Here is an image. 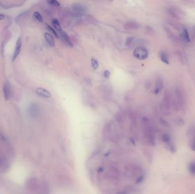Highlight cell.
Returning <instances> with one entry per match:
<instances>
[{
    "mask_svg": "<svg viewBox=\"0 0 195 194\" xmlns=\"http://www.w3.org/2000/svg\"><path fill=\"white\" fill-rule=\"evenodd\" d=\"M167 13L171 18H174L175 20H182L186 16V13L184 10L174 6L168 8Z\"/></svg>",
    "mask_w": 195,
    "mask_h": 194,
    "instance_id": "obj_1",
    "label": "cell"
},
{
    "mask_svg": "<svg viewBox=\"0 0 195 194\" xmlns=\"http://www.w3.org/2000/svg\"><path fill=\"white\" fill-rule=\"evenodd\" d=\"M174 99L179 105L180 110L184 111L186 108V100L182 90L179 88H177L174 93Z\"/></svg>",
    "mask_w": 195,
    "mask_h": 194,
    "instance_id": "obj_2",
    "label": "cell"
},
{
    "mask_svg": "<svg viewBox=\"0 0 195 194\" xmlns=\"http://www.w3.org/2000/svg\"><path fill=\"white\" fill-rule=\"evenodd\" d=\"M10 175L12 179L14 181L17 182H22L25 179V170L22 167L17 166L13 169Z\"/></svg>",
    "mask_w": 195,
    "mask_h": 194,
    "instance_id": "obj_3",
    "label": "cell"
},
{
    "mask_svg": "<svg viewBox=\"0 0 195 194\" xmlns=\"http://www.w3.org/2000/svg\"><path fill=\"white\" fill-rule=\"evenodd\" d=\"M172 96L168 90H165L163 95V97L162 99V106L163 107V109L166 111H168L171 109L172 107Z\"/></svg>",
    "mask_w": 195,
    "mask_h": 194,
    "instance_id": "obj_4",
    "label": "cell"
},
{
    "mask_svg": "<svg viewBox=\"0 0 195 194\" xmlns=\"http://www.w3.org/2000/svg\"><path fill=\"white\" fill-rule=\"evenodd\" d=\"M135 57L140 60H144L147 59L148 55V51L143 47H138L136 48L133 52Z\"/></svg>",
    "mask_w": 195,
    "mask_h": 194,
    "instance_id": "obj_5",
    "label": "cell"
},
{
    "mask_svg": "<svg viewBox=\"0 0 195 194\" xmlns=\"http://www.w3.org/2000/svg\"><path fill=\"white\" fill-rule=\"evenodd\" d=\"M72 13L77 16H81L85 12V7L81 4H75L72 6Z\"/></svg>",
    "mask_w": 195,
    "mask_h": 194,
    "instance_id": "obj_6",
    "label": "cell"
},
{
    "mask_svg": "<svg viewBox=\"0 0 195 194\" xmlns=\"http://www.w3.org/2000/svg\"><path fill=\"white\" fill-rule=\"evenodd\" d=\"M163 29H164V31H165V32L167 34V37L169 38V40H170L174 43H178L179 42V38H177V37L172 32V31L169 28V27L168 26L164 25H163Z\"/></svg>",
    "mask_w": 195,
    "mask_h": 194,
    "instance_id": "obj_7",
    "label": "cell"
},
{
    "mask_svg": "<svg viewBox=\"0 0 195 194\" xmlns=\"http://www.w3.org/2000/svg\"><path fill=\"white\" fill-rule=\"evenodd\" d=\"M95 20V18L91 16H81L77 18L79 23H92Z\"/></svg>",
    "mask_w": 195,
    "mask_h": 194,
    "instance_id": "obj_8",
    "label": "cell"
},
{
    "mask_svg": "<svg viewBox=\"0 0 195 194\" xmlns=\"http://www.w3.org/2000/svg\"><path fill=\"white\" fill-rule=\"evenodd\" d=\"M168 23L176 30L182 31L184 29L182 24L174 20H168Z\"/></svg>",
    "mask_w": 195,
    "mask_h": 194,
    "instance_id": "obj_9",
    "label": "cell"
},
{
    "mask_svg": "<svg viewBox=\"0 0 195 194\" xmlns=\"http://www.w3.org/2000/svg\"><path fill=\"white\" fill-rule=\"evenodd\" d=\"M21 46H22V41L21 38H18L16 44V47H15V50L13 54L12 61H14L16 58L18 57L20 53L21 49Z\"/></svg>",
    "mask_w": 195,
    "mask_h": 194,
    "instance_id": "obj_10",
    "label": "cell"
},
{
    "mask_svg": "<svg viewBox=\"0 0 195 194\" xmlns=\"http://www.w3.org/2000/svg\"><path fill=\"white\" fill-rule=\"evenodd\" d=\"M4 91V97L6 100H9L11 96V88H10V84L8 82H6L3 87Z\"/></svg>",
    "mask_w": 195,
    "mask_h": 194,
    "instance_id": "obj_11",
    "label": "cell"
},
{
    "mask_svg": "<svg viewBox=\"0 0 195 194\" xmlns=\"http://www.w3.org/2000/svg\"><path fill=\"white\" fill-rule=\"evenodd\" d=\"M35 92L39 96L44 98H50L51 97V93L49 92V91L43 88H37Z\"/></svg>",
    "mask_w": 195,
    "mask_h": 194,
    "instance_id": "obj_12",
    "label": "cell"
},
{
    "mask_svg": "<svg viewBox=\"0 0 195 194\" xmlns=\"http://www.w3.org/2000/svg\"><path fill=\"white\" fill-rule=\"evenodd\" d=\"M60 37L61 38L62 41L65 43L66 44H67L69 46H72L70 37L66 32H65L64 31H60Z\"/></svg>",
    "mask_w": 195,
    "mask_h": 194,
    "instance_id": "obj_13",
    "label": "cell"
},
{
    "mask_svg": "<svg viewBox=\"0 0 195 194\" xmlns=\"http://www.w3.org/2000/svg\"><path fill=\"white\" fill-rule=\"evenodd\" d=\"M124 27L128 30H136L139 28V25L134 21H130L126 24Z\"/></svg>",
    "mask_w": 195,
    "mask_h": 194,
    "instance_id": "obj_14",
    "label": "cell"
},
{
    "mask_svg": "<svg viewBox=\"0 0 195 194\" xmlns=\"http://www.w3.org/2000/svg\"><path fill=\"white\" fill-rule=\"evenodd\" d=\"M163 82L162 79H161L160 78H158L156 80V87L154 90V93L155 95H157L163 89Z\"/></svg>",
    "mask_w": 195,
    "mask_h": 194,
    "instance_id": "obj_15",
    "label": "cell"
},
{
    "mask_svg": "<svg viewBox=\"0 0 195 194\" xmlns=\"http://www.w3.org/2000/svg\"><path fill=\"white\" fill-rule=\"evenodd\" d=\"M159 55L160 59L162 61L166 64H169V56H168L167 53L165 51H160V52L159 54Z\"/></svg>",
    "mask_w": 195,
    "mask_h": 194,
    "instance_id": "obj_16",
    "label": "cell"
},
{
    "mask_svg": "<svg viewBox=\"0 0 195 194\" xmlns=\"http://www.w3.org/2000/svg\"><path fill=\"white\" fill-rule=\"evenodd\" d=\"M174 54L178 59V61L182 64H184L185 63V58L183 53L180 50H176L174 51Z\"/></svg>",
    "mask_w": 195,
    "mask_h": 194,
    "instance_id": "obj_17",
    "label": "cell"
},
{
    "mask_svg": "<svg viewBox=\"0 0 195 194\" xmlns=\"http://www.w3.org/2000/svg\"><path fill=\"white\" fill-rule=\"evenodd\" d=\"M181 38L182 40L185 42H191V37L190 35L186 29H184L181 31Z\"/></svg>",
    "mask_w": 195,
    "mask_h": 194,
    "instance_id": "obj_18",
    "label": "cell"
},
{
    "mask_svg": "<svg viewBox=\"0 0 195 194\" xmlns=\"http://www.w3.org/2000/svg\"><path fill=\"white\" fill-rule=\"evenodd\" d=\"M45 38L46 42H48V43L50 46L54 47L55 46V41L54 40V38L50 33L48 32L45 33Z\"/></svg>",
    "mask_w": 195,
    "mask_h": 194,
    "instance_id": "obj_19",
    "label": "cell"
},
{
    "mask_svg": "<svg viewBox=\"0 0 195 194\" xmlns=\"http://www.w3.org/2000/svg\"><path fill=\"white\" fill-rule=\"evenodd\" d=\"M51 22H52V24L53 26L55 28V29H57V30L59 31H62L61 24H60L59 20H58L57 19H56V18L52 19L51 20Z\"/></svg>",
    "mask_w": 195,
    "mask_h": 194,
    "instance_id": "obj_20",
    "label": "cell"
},
{
    "mask_svg": "<svg viewBox=\"0 0 195 194\" xmlns=\"http://www.w3.org/2000/svg\"><path fill=\"white\" fill-rule=\"evenodd\" d=\"M33 18L35 20L40 22H43V18L41 15V14L38 12V11H35L34 13L33 14Z\"/></svg>",
    "mask_w": 195,
    "mask_h": 194,
    "instance_id": "obj_21",
    "label": "cell"
},
{
    "mask_svg": "<svg viewBox=\"0 0 195 194\" xmlns=\"http://www.w3.org/2000/svg\"><path fill=\"white\" fill-rule=\"evenodd\" d=\"M162 140L166 144L169 143L171 141V137H170V135L168 134L164 133V134H163V135H162Z\"/></svg>",
    "mask_w": 195,
    "mask_h": 194,
    "instance_id": "obj_22",
    "label": "cell"
},
{
    "mask_svg": "<svg viewBox=\"0 0 195 194\" xmlns=\"http://www.w3.org/2000/svg\"><path fill=\"white\" fill-rule=\"evenodd\" d=\"M188 170L191 174L195 175V161L190 163L188 167Z\"/></svg>",
    "mask_w": 195,
    "mask_h": 194,
    "instance_id": "obj_23",
    "label": "cell"
},
{
    "mask_svg": "<svg viewBox=\"0 0 195 194\" xmlns=\"http://www.w3.org/2000/svg\"><path fill=\"white\" fill-rule=\"evenodd\" d=\"M167 146L169 149V150H170V152L172 153H174L176 152V147L174 145V143H172V141H171L169 143H167Z\"/></svg>",
    "mask_w": 195,
    "mask_h": 194,
    "instance_id": "obj_24",
    "label": "cell"
},
{
    "mask_svg": "<svg viewBox=\"0 0 195 194\" xmlns=\"http://www.w3.org/2000/svg\"><path fill=\"white\" fill-rule=\"evenodd\" d=\"M46 28H47V29L49 31H50L51 32H52L57 38H60V37H59V35L58 34V33L56 32V31L55 30L52 28H51V26L49 25H48V24H46Z\"/></svg>",
    "mask_w": 195,
    "mask_h": 194,
    "instance_id": "obj_25",
    "label": "cell"
},
{
    "mask_svg": "<svg viewBox=\"0 0 195 194\" xmlns=\"http://www.w3.org/2000/svg\"><path fill=\"white\" fill-rule=\"evenodd\" d=\"M91 64L92 67L94 70H97L99 67V63L95 59L92 58L91 59Z\"/></svg>",
    "mask_w": 195,
    "mask_h": 194,
    "instance_id": "obj_26",
    "label": "cell"
},
{
    "mask_svg": "<svg viewBox=\"0 0 195 194\" xmlns=\"http://www.w3.org/2000/svg\"><path fill=\"white\" fill-rule=\"evenodd\" d=\"M48 2L52 6H60V3L55 0H50V1H48Z\"/></svg>",
    "mask_w": 195,
    "mask_h": 194,
    "instance_id": "obj_27",
    "label": "cell"
},
{
    "mask_svg": "<svg viewBox=\"0 0 195 194\" xmlns=\"http://www.w3.org/2000/svg\"><path fill=\"white\" fill-rule=\"evenodd\" d=\"M190 147L193 151L195 152V140H193L191 141V143H190Z\"/></svg>",
    "mask_w": 195,
    "mask_h": 194,
    "instance_id": "obj_28",
    "label": "cell"
},
{
    "mask_svg": "<svg viewBox=\"0 0 195 194\" xmlns=\"http://www.w3.org/2000/svg\"><path fill=\"white\" fill-rule=\"evenodd\" d=\"M110 75V72L108 70H106L104 72V76L106 78H108L109 76Z\"/></svg>",
    "mask_w": 195,
    "mask_h": 194,
    "instance_id": "obj_29",
    "label": "cell"
},
{
    "mask_svg": "<svg viewBox=\"0 0 195 194\" xmlns=\"http://www.w3.org/2000/svg\"><path fill=\"white\" fill-rule=\"evenodd\" d=\"M160 122L162 123V124L163 125H164V126H167V125H168V123H167V122L166 121H165L163 119H161Z\"/></svg>",
    "mask_w": 195,
    "mask_h": 194,
    "instance_id": "obj_30",
    "label": "cell"
},
{
    "mask_svg": "<svg viewBox=\"0 0 195 194\" xmlns=\"http://www.w3.org/2000/svg\"><path fill=\"white\" fill-rule=\"evenodd\" d=\"M4 18H5V16H4V15H3L2 14L0 13V20H4Z\"/></svg>",
    "mask_w": 195,
    "mask_h": 194,
    "instance_id": "obj_31",
    "label": "cell"
}]
</instances>
